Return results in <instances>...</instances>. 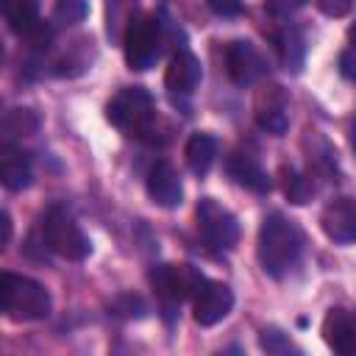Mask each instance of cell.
<instances>
[{
    "mask_svg": "<svg viewBox=\"0 0 356 356\" xmlns=\"http://www.w3.org/2000/svg\"><path fill=\"white\" fill-rule=\"evenodd\" d=\"M39 131V114L31 108H11L3 117V134L6 136H31Z\"/></svg>",
    "mask_w": 356,
    "mask_h": 356,
    "instance_id": "21",
    "label": "cell"
},
{
    "mask_svg": "<svg viewBox=\"0 0 356 356\" xmlns=\"http://www.w3.org/2000/svg\"><path fill=\"white\" fill-rule=\"evenodd\" d=\"M6 22L14 33L31 36L42 22H39V0H6L3 3Z\"/></svg>",
    "mask_w": 356,
    "mask_h": 356,
    "instance_id": "17",
    "label": "cell"
},
{
    "mask_svg": "<svg viewBox=\"0 0 356 356\" xmlns=\"http://www.w3.org/2000/svg\"><path fill=\"white\" fill-rule=\"evenodd\" d=\"M31 178H33L31 156L22 147L6 142L0 147V181H3V186L11 192H22L31 186Z\"/></svg>",
    "mask_w": 356,
    "mask_h": 356,
    "instance_id": "15",
    "label": "cell"
},
{
    "mask_svg": "<svg viewBox=\"0 0 356 356\" xmlns=\"http://www.w3.org/2000/svg\"><path fill=\"white\" fill-rule=\"evenodd\" d=\"M0 306L3 314L14 323H31V320H44L53 309L50 292L28 278V275H17V273H3L0 275Z\"/></svg>",
    "mask_w": 356,
    "mask_h": 356,
    "instance_id": "2",
    "label": "cell"
},
{
    "mask_svg": "<svg viewBox=\"0 0 356 356\" xmlns=\"http://www.w3.org/2000/svg\"><path fill=\"white\" fill-rule=\"evenodd\" d=\"M348 42H350V47H353V53H356V22L348 28Z\"/></svg>",
    "mask_w": 356,
    "mask_h": 356,
    "instance_id": "29",
    "label": "cell"
},
{
    "mask_svg": "<svg viewBox=\"0 0 356 356\" xmlns=\"http://www.w3.org/2000/svg\"><path fill=\"white\" fill-rule=\"evenodd\" d=\"M350 147H353V150H356V122H353V125H350Z\"/></svg>",
    "mask_w": 356,
    "mask_h": 356,
    "instance_id": "30",
    "label": "cell"
},
{
    "mask_svg": "<svg viewBox=\"0 0 356 356\" xmlns=\"http://www.w3.org/2000/svg\"><path fill=\"white\" fill-rule=\"evenodd\" d=\"M203 281H206L203 273L195 270L192 264H161L150 273V284L159 292L167 312L181 306L186 298H195V292L200 289Z\"/></svg>",
    "mask_w": 356,
    "mask_h": 356,
    "instance_id": "6",
    "label": "cell"
},
{
    "mask_svg": "<svg viewBox=\"0 0 356 356\" xmlns=\"http://www.w3.org/2000/svg\"><path fill=\"white\" fill-rule=\"evenodd\" d=\"M300 250H303L300 228L278 211L267 214L261 228H259V245H256L261 270L273 278H284L298 264Z\"/></svg>",
    "mask_w": 356,
    "mask_h": 356,
    "instance_id": "1",
    "label": "cell"
},
{
    "mask_svg": "<svg viewBox=\"0 0 356 356\" xmlns=\"http://www.w3.org/2000/svg\"><path fill=\"white\" fill-rule=\"evenodd\" d=\"M203 78V67H200V58L189 50H178L170 64H167V72H164V83L170 92H178V95H189L197 89Z\"/></svg>",
    "mask_w": 356,
    "mask_h": 356,
    "instance_id": "14",
    "label": "cell"
},
{
    "mask_svg": "<svg viewBox=\"0 0 356 356\" xmlns=\"http://www.w3.org/2000/svg\"><path fill=\"white\" fill-rule=\"evenodd\" d=\"M206 6L217 14V17H234L242 11V0H206Z\"/></svg>",
    "mask_w": 356,
    "mask_h": 356,
    "instance_id": "25",
    "label": "cell"
},
{
    "mask_svg": "<svg viewBox=\"0 0 356 356\" xmlns=\"http://www.w3.org/2000/svg\"><path fill=\"white\" fill-rule=\"evenodd\" d=\"M234 309V292L228 284L222 281H203L200 289L192 298V312H195V323L200 325H214L220 320L228 317V312Z\"/></svg>",
    "mask_w": 356,
    "mask_h": 356,
    "instance_id": "9",
    "label": "cell"
},
{
    "mask_svg": "<svg viewBox=\"0 0 356 356\" xmlns=\"http://www.w3.org/2000/svg\"><path fill=\"white\" fill-rule=\"evenodd\" d=\"M195 217H197V231L203 234V239L211 248L231 250L239 242V222H236V217L225 206H220L214 197H200L197 209H195Z\"/></svg>",
    "mask_w": 356,
    "mask_h": 356,
    "instance_id": "7",
    "label": "cell"
},
{
    "mask_svg": "<svg viewBox=\"0 0 356 356\" xmlns=\"http://www.w3.org/2000/svg\"><path fill=\"white\" fill-rule=\"evenodd\" d=\"M225 67H228V75L236 86H250V83L261 81L267 72L261 53L248 39H236L225 47Z\"/></svg>",
    "mask_w": 356,
    "mask_h": 356,
    "instance_id": "10",
    "label": "cell"
},
{
    "mask_svg": "<svg viewBox=\"0 0 356 356\" xmlns=\"http://www.w3.org/2000/svg\"><path fill=\"white\" fill-rule=\"evenodd\" d=\"M339 72H342L345 78L356 81V53H353V50H348V53L339 56Z\"/></svg>",
    "mask_w": 356,
    "mask_h": 356,
    "instance_id": "27",
    "label": "cell"
},
{
    "mask_svg": "<svg viewBox=\"0 0 356 356\" xmlns=\"http://www.w3.org/2000/svg\"><path fill=\"white\" fill-rule=\"evenodd\" d=\"M314 3L325 17H345L353 8V0H314Z\"/></svg>",
    "mask_w": 356,
    "mask_h": 356,
    "instance_id": "24",
    "label": "cell"
},
{
    "mask_svg": "<svg viewBox=\"0 0 356 356\" xmlns=\"http://www.w3.org/2000/svg\"><path fill=\"white\" fill-rule=\"evenodd\" d=\"M0 222H3V248H6L8 239H11V217H8V211L0 214Z\"/></svg>",
    "mask_w": 356,
    "mask_h": 356,
    "instance_id": "28",
    "label": "cell"
},
{
    "mask_svg": "<svg viewBox=\"0 0 356 356\" xmlns=\"http://www.w3.org/2000/svg\"><path fill=\"white\" fill-rule=\"evenodd\" d=\"M320 225H323L325 236L339 245L356 242V200L337 197V200L325 203V209L320 214Z\"/></svg>",
    "mask_w": 356,
    "mask_h": 356,
    "instance_id": "11",
    "label": "cell"
},
{
    "mask_svg": "<svg viewBox=\"0 0 356 356\" xmlns=\"http://www.w3.org/2000/svg\"><path fill=\"white\" fill-rule=\"evenodd\" d=\"M253 117L261 131L281 136L289 128V97L278 83H261L253 97Z\"/></svg>",
    "mask_w": 356,
    "mask_h": 356,
    "instance_id": "8",
    "label": "cell"
},
{
    "mask_svg": "<svg viewBox=\"0 0 356 356\" xmlns=\"http://www.w3.org/2000/svg\"><path fill=\"white\" fill-rule=\"evenodd\" d=\"M42 242L47 250H53L67 261H83L92 253V245L83 228L72 220V214H67L58 206L47 209V214L42 217Z\"/></svg>",
    "mask_w": 356,
    "mask_h": 356,
    "instance_id": "4",
    "label": "cell"
},
{
    "mask_svg": "<svg viewBox=\"0 0 356 356\" xmlns=\"http://www.w3.org/2000/svg\"><path fill=\"white\" fill-rule=\"evenodd\" d=\"M186 164L195 175H206L217 159V139L211 134H192L186 142Z\"/></svg>",
    "mask_w": 356,
    "mask_h": 356,
    "instance_id": "18",
    "label": "cell"
},
{
    "mask_svg": "<svg viewBox=\"0 0 356 356\" xmlns=\"http://www.w3.org/2000/svg\"><path fill=\"white\" fill-rule=\"evenodd\" d=\"M147 195L156 206L161 209H178L184 203V186H181V175L175 172L172 164L159 161L150 172H147Z\"/></svg>",
    "mask_w": 356,
    "mask_h": 356,
    "instance_id": "12",
    "label": "cell"
},
{
    "mask_svg": "<svg viewBox=\"0 0 356 356\" xmlns=\"http://www.w3.org/2000/svg\"><path fill=\"white\" fill-rule=\"evenodd\" d=\"M106 117L114 128H120L128 136L139 139H153V125H156V106L147 89L142 86H122L106 106Z\"/></svg>",
    "mask_w": 356,
    "mask_h": 356,
    "instance_id": "3",
    "label": "cell"
},
{
    "mask_svg": "<svg viewBox=\"0 0 356 356\" xmlns=\"http://www.w3.org/2000/svg\"><path fill=\"white\" fill-rule=\"evenodd\" d=\"M225 170H228V175L239 186H245V189H250L256 195H267L270 186H273L270 175L264 172V167L253 156H248V153H231L228 161H225Z\"/></svg>",
    "mask_w": 356,
    "mask_h": 356,
    "instance_id": "16",
    "label": "cell"
},
{
    "mask_svg": "<svg viewBox=\"0 0 356 356\" xmlns=\"http://www.w3.org/2000/svg\"><path fill=\"white\" fill-rule=\"evenodd\" d=\"M281 184H284L286 200L295 203V206L309 203L312 195H314V184H312L303 172H298V170H292V167H284V170H281Z\"/></svg>",
    "mask_w": 356,
    "mask_h": 356,
    "instance_id": "20",
    "label": "cell"
},
{
    "mask_svg": "<svg viewBox=\"0 0 356 356\" xmlns=\"http://www.w3.org/2000/svg\"><path fill=\"white\" fill-rule=\"evenodd\" d=\"M323 339L337 353H356V312L331 309L323 320Z\"/></svg>",
    "mask_w": 356,
    "mask_h": 356,
    "instance_id": "13",
    "label": "cell"
},
{
    "mask_svg": "<svg viewBox=\"0 0 356 356\" xmlns=\"http://www.w3.org/2000/svg\"><path fill=\"white\" fill-rule=\"evenodd\" d=\"M264 3H267V8H270L273 14H289V11L300 8L306 0H264Z\"/></svg>",
    "mask_w": 356,
    "mask_h": 356,
    "instance_id": "26",
    "label": "cell"
},
{
    "mask_svg": "<svg viewBox=\"0 0 356 356\" xmlns=\"http://www.w3.org/2000/svg\"><path fill=\"white\" fill-rule=\"evenodd\" d=\"M159 19L153 14H131L128 25H125V33H122V53H125V61L131 70L136 72H145L156 64L159 58Z\"/></svg>",
    "mask_w": 356,
    "mask_h": 356,
    "instance_id": "5",
    "label": "cell"
},
{
    "mask_svg": "<svg viewBox=\"0 0 356 356\" xmlns=\"http://www.w3.org/2000/svg\"><path fill=\"white\" fill-rule=\"evenodd\" d=\"M86 14H89L86 0H56V8H53V17L58 22H64V25H75Z\"/></svg>",
    "mask_w": 356,
    "mask_h": 356,
    "instance_id": "22",
    "label": "cell"
},
{
    "mask_svg": "<svg viewBox=\"0 0 356 356\" xmlns=\"http://www.w3.org/2000/svg\"><path fill=\"white\" fill-rule=\"evenodd\" d=\"M261 348L270 350V353H289V350H298L278 328H264V331H261Z\"/></svg>",
    "mask_w": 356,
    "mask_h": 356,
    "instance_id": "23",
    "label": "cell"
},
{
    "mask_svg": "<svg viewBox=\"0 0 356 356\" xmlns=\"http://www.w3.org/2000/svg\"><path fill=\"white\" fill-rule=\"evenodd\" d=\"M275 47H278V58H281L284 70H289V72H300V67H303V56H306V44H303L300 31L286 28V31L275 39Z\"/></svg>",
    "mask_w": 356,
    "mask_h": 356,
    "instance_id": "19",
    "label": "cell"
}]
</instances>
